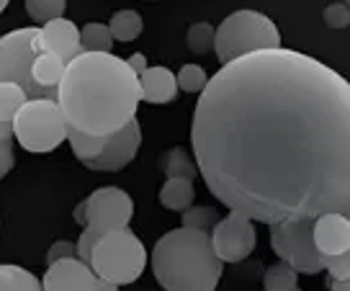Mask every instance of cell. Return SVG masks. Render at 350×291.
<instances>
[{"label": "cell", "mask_w": 350, "mask_h": 291, "mask_svg": "<svg viewBox=\"0 0 350 291\" xmlns=\"http://www.w3.org/2000/svg\"><path fill=\"white\" fill-rule=\"evenodd\" d=\"M191 144L230 212L278 225L350 209V86L294 49L237 57L208 77Z\"/></svg>", "instance_id": "cell-1"}, {"label": "cell", "mask_w": 350, "mask_h": 291, "mask_svg": "<svg viewBox=\"0 0 350 291\" xmlns=\"http://www.w3.org/2000/svg\"><path fill=\"white\" fill-rule=\"evenodd\" d=\"M57 106L70 129L109 137L137 119L139 77L116 54L80 52L65 65L57 86Z\"/></svg>", "instance_id": "cell-2"}, {"label": "cell", "mask_w": 350, "mask_h": 291, "mask_svg": "<svg viewBox=\"0 0 350 291\" xmlns=\"http://www.w3.org/2000/svg\"><path fill=\"white\" fill-rule=\"evenodd\" d=\"M224 263L214 255L208 232L170 229L152 250V273L165 291H217Z\"/></svg>", "instance_id": "cell-3"}, {"label": "cell", "mask_w": 350, "mask_h": 291, "mask_svg": "<svg viewBox=\"0 0 350 291\" xmlns=\"http://www.w3.org/2000/svg\"><path fill=\"white\" fill-rule=\"evenodd\" d=\"M278 47H281V34L268 16L258 11H237L219 23V29H214L211 49H217V60L227 65L245 54L278 49Z\"/></svg>", "instance_id": "cell-4"}, {"label": "cell", "mask_w": 350, "mask_h": 291, "mask_svg": "<svg viewBox=\"0 0 350 291\" xmlns=\"http://www.w3.org/2000/svg\"><path fill=\"white\" fill-rule=\"evenodd\" d=\"M88 266L100 281L116 286L134 283L147 266V250L131 229H116L100 235L88 255Z\"/></svg>", "instance_id": "cell-5"}, {"label": "cell", "mask_w": 350, "mask_h": 291, "mask_svg": "<svg viewBox=\"0 0 350 291\" xmlns=\"http://www.w3.org/2000/svg\"><path fill=\"white\" fill-rule=\"evenodd\" d=\"M13 140L26 152H52L67 140V121L57 106V98L26 101L11 121Z\"/></svg>", "instance_id": "cell-6"}, {"label": "cell", "mask_w": 350, "mask_h": 291, "mask_svg": "<svg viewBox=\"0 0 350 291\" xmlns=\"http://www.w3.org/2000/svg\"><path fill=\"white\" fill-rule=\"evenodd\" d=\"M36 31L39 29H16L0 36V83H16L26 98H57V90L39 88L31 77V65L36 57Z\"/></svg>", "instance_id": "cell-7"}, {"label": "cell", "mask_w": 350, "mask_h": 291, "mask_svg": "<svg viewBox=\"0 0 350 291\" xmlns=\"http://www.w3.org/2000/svg\"><path fill=\"white\" fill-rule=\"evenodd\" d=\"M271 248L278 260L291 266L296 273H322V255L312 240V219L271 225Z\"/></svg>", "instance_id": "cell-8"}, {"label": "cell", "mask_w": 350, "mask_h": 291, "mask_svg": "<svg viewBox=\"0 0 350 291\" xmlns=\"http://www.w3.org/2000/svg\"><path fill=\"white\" fill-rule=\"evenodd\" d=\"M134 214V201L126 191L106 186L88 196L83 204H77L75 219L83 227L106 235V232H116V229H126Z\"/></svg>", "instance_id": "cell-9"}, {"label": "cell", "mask_w": 350, "mask_h": 291, "mask_svg": "<svg viewBox=\"0 0 350 291\" xmlns=\"http://www.w3.org/2000/svg\"><path fill=\"white\" fill-rule=\"evenodd\" d=\"M211 250L221 263H240L250 258L255 250V227L252 219H247L240 212H230L224 219H219L214 229L208 232Z\"/></svg>", "instance_id": "cell-10"}, {"label": "cell", "mask_w": 350, "mask_h": 291, "mask_svg": "<svg viewBox=\"0 0 350 291\" xmlns=\"http://www.w3.org/2000/svg\"><path fill=\"white\" fill-rule=\"evenodd\" d=\"M142 144V131H139V121L131 119L129 124H124L119 131H113L106 137V144L100 155H96L93 160L83 162L90 170H124L139 152Z\"/></svg>", "instance_id": "cell-11"}, {"label": "cell", "mask_w": 350, "mask_h": 291, "mask_svg": "<svg viewBox=\"0 0 350 291\" xmlns=\"http://www.w3.org/2000/svg\"><path fill=\"white\" fill-rule=\"evenodd\" d=\"M98 276L80 258H65L49 263L42 279V291H93Z\"/></svg>", "instance_id": "cell-12"}, {"label": "cell", "mask_w": 350, "mask_h": 291, "mask_svg": "<svg viewBox=\"0 0 350 291\" xmlns=\"http://www.w3.org/2000/svg\"><path fill=\"white\" fill-rule=\"evenodd\" d=\"M36 52H52L67 65L70 60H75L77 54L83 52L77 26L67 18H55V21L44 23L36 31Z\"/></svg>", "instance_id": "cell-13"}, {"label": "cell", "mask_w": 350, "mask_h": 291, "mask_svg": "<svg viewBox=\"0 0 350 291\" xmlns=\"http://www.w3.org/2000/svg\"><path fill=\"white\" fill-rule=\"evenodd\" d=\"M312 240L319 255H340L350 250V219L338 212H327L312 219Z\"/></svg>", "instance_id": "cell-14"}, {"label": "cell", "mask_w": 350, "mask_h": 291, "mask_svg": "<svg viewBox=\"0 0 350 291\" xmlns=\"http://www.w3.org/2000/svg\"><path fill=\"white\" fill-rule=\"evenodd\" d=\"M175 93H178V83L167 67H147L139 75V101H147L152 106L170 103L175 101Z\"/></svg>", "instance_id": "cell-15"}, {"label": "cell", "mask_w": 350, "mask_h": 291, "mask_svg": "<svg viewBox=\"0 0 350 291\" xmlns=\"http://www.w3.org/2000/svg\"><path fill=\"white\" fill-rule=\"evenodd\" d=\"M65 75V62L52 52H36L31 65V77L39 88H49L57 90L59 80Z\"/></svg>", "instance_id": "cell-16"}, {"label": "cell", "mask_w": 350, "mask_h": 291, "mask_svg": "<svg viewBox=\"0 0 350 291\" xmlns=\"http://www.w3.org/2000/svg\"><path fill=\"white\" fill-rule=\"evenodd\" d=\"M193 181L188 178H167L160 188V204L170 212H186L188 206H193Z\"/></svg>", "instance_id": "cell-17"}, {"label": "cell", "mask_w": 350, "mask_h": 291, "mask_svg": "<svg viewBox=\"0 0 350 291\" xmlns=\"http://www.w3.org/2000/svg\"><path fill=\"white\" fill-rule=\"evenodd\" d=\"M0 291H42V281L21 266L0 263Z\"/></svg>", "instance_id": "cell-18"}, {"label": "cell", "mask_w": 350, "mask_h": 291, "mask_svg": "<svg viewBox=\"0 0 350 291\" xmlns=\"http://www.w3.org/2000/svg\"><path fill=\"white\" fill-rule=\"evenodd\" d=\"M160 168L167 178H188V181H193L196 178V162L188 157L186 150H180V147H173V150H167L163 155V160H160Z\"/></svg>", "instance_id": "cell-19"}, {"label": "cell", "mask_w": 350, "mask_h": 291, "mask_svg": "<svg viewBox=\"0 0 350 291\" xmlns=\"http://www.w3.org/2000/svg\"><path fill=\"white\" fill-rule=\"evenodd\" d=\"M111 39L116 42H134L142 34V16L137 11H119L113 13L109 23Z\"/></svg>", "instance_id": "cell-20"}, {"label": "cell", "mask_w": 350, "mask_h": 291, "mask_svg": "<svg viewBox=\"0 0 350 291\" xmlns=\"http://www.w3.org/2000/svg\"><path fill=\"white\" fill-rule=\"evenodd\" d=\"M113 39H111L109 26L103 23H88L80 31V49L83 52H96V54H111Z\"/></svg>", "instance_id": "cell-21"}, {"label": "cell", "mask_w": 350, "mask_h": 291, "mask_svg": "<svg viewBox=\"0 0 350 291\" xmlns=\"http://www.w3.org/2000/svg\"><path fill=\"white\" fill-rule=\"evenodd\" d=\"M262 286H265V291H294L296 289V270L291 268V266H286L284 260H278L275 266L265 268Z\"/></svg>", "instance_id": "cell-22"}, {"label": "cell", "mask_w": 350, "mask_h": 291, "mask_svg": "<svg viewBox=\"0 0 350 291\" xmlns=\"http://www.w3.org/2000/svg\"><path fill=\"white\" fill-rule=\"evenodd\" d=\"M67 8V0H26V13L33 23H49L55 18H62Z\"/></svg>", "instance_id": "cell-23"}, {"label": "cell", "mask_w": 350, "mask_h": 291, "mask_svg": "<svg viewBox=\"0 0 350 291\" xmlns=\"http://www.w3.org/2000/svg\"><path fill=\"white\" fill-rule=\"evenodd\" d=\"M26 101V93L16 83H0V121H13Z\"/></svg>", "instance_id": "cell-24"}, {"label": "cell", "mask_w": 350, "mask_h": 291, "mask_svg": "<svg viewBox=\"0 0 350 291\" xmlns=\"http://www.w3.org/2000/svg\"><path fill=\"white\" fill-rule=\"evenodd\" d=\"M219 222V212L214 206H188L183 212V227L198 229V232H211Z\"/></svg>", "instance_id": "cell-25"}, {"label": "cell", "mask_w": 350, "mask_h": 291, "mask_svg": "<svg viewBox=\"0 0 350 291\" xmlns=\"http://www.w3.org/2000/svg\"><path fill=\"white\" fill-rule=\"evenodd\" d=\"M188 49L196 54H206L211 52V47H214V26L206 21H198L193 23L191 29H188Z\"/></svg>", "instance_id": "cell-26"}, {"label": "cell", "mask_w": 350, "mask_h": 291, "mask_svg": "<svg viewBox=\"0 0 350 291\" xmlns=\"http://www.w3.org/2000/svg\"><path fill=\"white\" fill-rule=\"evenodd\" d=\"M175 83H178L180 90H186V93H201L204 86L208 83V75L204 73V67L183 65L180 73H178V77H175Z\"/></svg>", "instance_id": "cell-27"}, {"label": "cell", "mask_w": 350, "mask_h": 291, "mask_svg": "<svg viewBox=\"0 0 350 291\" xmlns=\"http://www.w3.org/2000/svg\"><path fill=\"white\" fill-rule=\"evenodd\" d=\"M13 162V127L11 121H0V178L11 173Z\"/></svg>", "instance_id": "cell-28"}, {"label": "cell", "mask_w": 350, "mask_h": 291, "mask_svg": "<svg viewBox=\"0 0 350 291\" xmlns=\"http://www.w3.org/2000/svg\"><path fill=\"white\" fill-rule=\"evenodd\" d=\"M322 270H327L329 279H350V253L322 255Z\"/></svg>", "instance_id": "cell-29"}, {"label": "cell", "mask_w": 350, "mask_h": 291, "mask_svg": "<svg viewBox=\"0 0 350 291\" xmlns=\"http://www.w3.org/2000/svg\"><path fill=\"white\" fill-rule=\"evenodd\" d=\"M325 23L329 29H348L350 23V11L345 3H332L325 8Z\"/></svg>", "instance_id": "cell-30"}, {"label": "cell", "mask_w": 350, "mask_h": 291, "mask_svg": "<svg viewBox=\"0 0 350 291\" xmlns=\"http://www.w3.org/2000/svg\"><path fill=\"white\" fill-rule=\"evenodd\" d=\"M65 258H77V248L75 242H55L52 248L46 250V263H57V260H65Z\"/></svg>", "instance_id": "cell-31"}, {"label": "cell", "mask_w": 350, "mask_h": 291, "mask_svg": "<svg viewBox=\"0 0 350 291\" xmlns=\"http://www.w3.org/2000/svg\"><path fill=\"white\" fill-rule=\"evenodd\" d=\"M126 65L131 67V73H134V75L139 77L144 73V70H147V57H144V54H131L129 60H126Z\"/></svg>", "instance_id": "cell-32"}, {"label": "cell", "mask_w": 350, "mask_h": 291, "mask_svg": "<svg viewBox=\"0 0 350 291\" xmlns=\"http://www.w3.org/2000/svg\"><path fill=\"white\" fill-rule=\"evenodd\" d=\"M332 291H350V279H329Z\"/></svg>", "instance_id": "cell-33"}, {"label": "cell", "mask_w": 350, "mask_h": 291, "mask_svg": "<svg viewBox=\"0 0 350 291\" xmlns=\"http://www.w3.org/2000/svg\"><path fill=\"white\" fill-rule=\"evenodd\" d=\"M93 291H119V286L116 283H109V281H96V289Z\"/></svg>", "instance_id": "cell-34"}, {"label": "cell", "mask_w": 350, "mask_h": 291, "mask_svg": "<svg viewBox=\"0 0 350 291\" xmlns=\"http://www.w3.org/2000/svg\"><path fill=\"white\" fill-rule=\"evenodd\" d=\"M8 3H11V0H0V13L5 11V5H8Z\"/></svg>", "instance_id": "cell-35"}, {"label": "cell", "mask_w": 350, "mask_h": 291, "mask_svg": "<svg viewBox=\"0 0 350 291\" xmlns=\"http://www.w3.org/2000/svg\"><path fill=\"white\" fill-rule=\"evenodd\" d=\"M294 291H299V289H294Z\"/></svg>", "instance_id": "cell-36"}]
</instances>
